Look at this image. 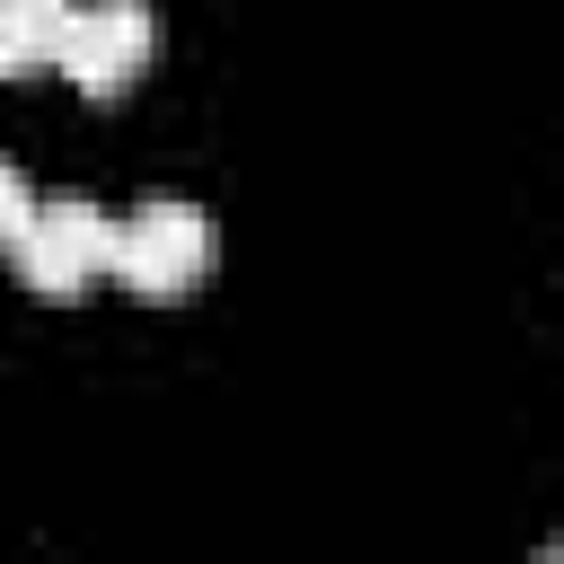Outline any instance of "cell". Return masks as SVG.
Here are the masks:
<instances>
[{
  "label": "cell",
  "instance_id": "obj_5",
  "mask_svg": "<svg viewBox=\"0 0 564 564\" xmlns=\"http://www.w3.org/2000/svg\"><path fill=\"white\" fill-rule=\"evenodd\" d=\"M26 212H35V194H26V176L0 159V256H9V238L26 229Z\"/></svg>",
  "mask_w": 564,
  "mask_h": 564
},
{
  "label": "cell",
  "instance_id": "obj_3",
  "mask_svg": "<svg viewBox=\"0 0 564 564\" xmlns=\"http://www.w3.org/2000/svg\"><path fill=\"white\" fill-rule=\"evenodd\" d=\"M150 53H159V18L141 9V0H79L70 18H62V53H53V70L79 88V97H123L141 70H150Z\"/></svg>",
  "mask_w": 564,
  "mask_h": 564
},
{
  "label": "cell",
  "instance_id": "obj_4",
  "mask_svg": "<svg viewBox=\"0 0 564 564\" xmlns=\"http://www.w3.org/2000/svg\"><path fill=\"white\" fill-rule=\"evenodd\" d=\"M62 18H70V0H0V79L53 70V53H62Z\"/></svg>",
  "mask_w": 564,
  "mask_h": 564
},
{
  "label": "cell",
  "instance_id": "obj_2",
  "mask_svg": "<svg viewBox=\"0 0 564 564\" xmlns=\"http://www.w3.org/2000/svg\"><path fill=\"white\" fill-rule=\"evenodd\" d=\"M212 273V212L194 203H141L123 229H115V282L141 291V300H185L194 282Z\"/></svg>",
  "mask_w": 564,
  "mask_h": 564
},
{
  "label": "cell",
  "instance_id": "obj_1",
  "mask_svg": "<svg viewBox=\"0 0 564 564\" xmlns=\"http://www.w3.org/2000/svg\"><path fill=\"white\" fill-rule=\"evenodd\" d=\"M9 264L35 300H79L115 273V220L97 203H35L26 229L9 238Z\"/></svg>",
  "mask_w": 564,
  "mask_h": 564
}]
</instances>
